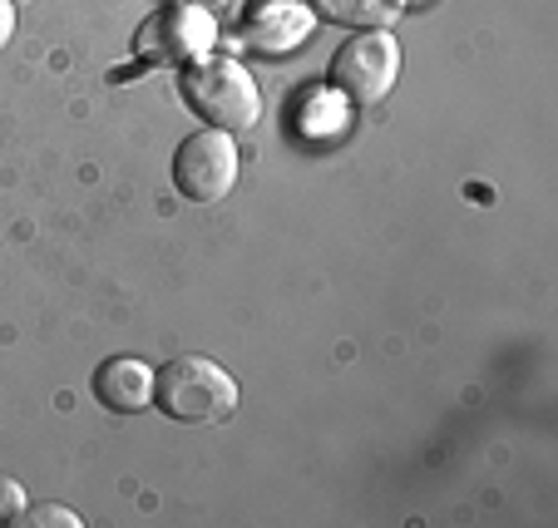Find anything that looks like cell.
<instances>
[{
    "label": "cell",
    "mask_w": 558,
    "mask_h": 528,
    "mask_svg": "<svg viewBox=\"0 0 558 528\" xmlns=\"http://www.w3.org/2000/svg\"><path fill=\"white\" fill-rule=\"evenodd\" d=\"M183 99L208 128H228V134H247L263 119V89L257 79L228 54H203V60L183 64Z\"/></svg>",
    "instance_id": "cell-1"
},
{
    "label": "cell",
    "mask_w": 558,
    "mask_h": 528,
    "mask_svg": "<svg viewBox=\"0 0 558 528\" xmlns=\"http://www.w3.org/2000/svg\"><path fill=\"white\" fill-rule=\"evenodd\" d=\"M203 11H218V5H228V0H198Z\"/></svg>",
    "instance_id": "cell-12"
},
{
    "label": "cell",
    "mask_w": 558,
    "mask_h": 528,
    "mask_svg": "<svg viewBox=\"0 0 558 528\" xmlns=\"http://www.w3.org/2000/svg\"><path fill=\"white\" fill-rule=\"evenodd\" d=\"M21 508H25V489L11 484V479H0V524H11Z\"/></svg>",
    "instance_id": "cell-10"
},
{
    "label": "cell",
    "mask_w": 558,
    "mask_h": 528,
    "mask_svg": "<svg viewBox=\"0 0 558 528\" xmlns=\"http://www.w3.org/2000/svg\"><path fill=\"white\" fill-rule=\"evenodd\" d=\"M312 25L316 15L306 5H296V0H253L243 21H238V35L257 54H292L312 35Z\"/></svg>",
    "instance_id": "cell-6"
},
{
    "label": "cell",
    "mask_w": 558,
    "mask_h": 528,
    "mask_svg": "<svg viewBox=\"0 0 558 528\" xmlns=\"http://www.w3.org/2000/svg\"><path fill=\"white\" fill-rule=\"evenodd\" d=\"M213 40H218L213 11H203L198 0H179L138 30V54L144 64H193L213 50Z\"/></svg>",
    "instance_id": "cell-5"
},
{
    "label": "cell",
    "mask_w": 558,
    "mask_h": 528,
    "mask_svg": "<svg viewBox=\"0 0 558 528\" xmlns=\"http://www.w3.org/2000/svg\"><path fill=\"white\" fill-rule=\"evenodd\" d=\"M95 395L114 415H138L154 405V370L138 356H109L95 370Z\"/></svg>",
    "instance_id": "cell-7"
},
{
    "label": "cell",
    "mask_w": 558,
    "mask_h": 528,
    "mask_svg": "<svg viewBox=\"0 0 558 528\" xmlns=\"http://www.w3.org/2000/svg\"><path fill=\"white\" fill-rule=\"evenodd\" d=\"M154 405L179 425H213L238 410V381L208 356H173L154 370Z\"/></svg>",
    "instance_id": "cell-2"
},
{
    "label": "cell",
    "mask_w": 558,
    "mask_h": 528,
    "mask_svg": "<svg viewBox=\"0 0 558 528\" xmlns=\"http://www.w3.org/2000/svg\"><path fill=\"white\" fill-rule=\"evenodd\" d=\"M11 524L15 528H80V514H70L64 504H35V508H21Z\"/></svg>",
    "instance_id": "cell-9"
},
{
    "label": "cell",
    "mask_w": 558,
    "mask_h": 528,
    "mask_svg": "<svg viewBox=\"0 0 558 528\" xmlns=\"http://www.w3.org/2000/svg\"><path fill=\"white\" fill-rule=\"evenodd\" d=\"M15 40V5L11 0H0V50Z\"/></svg>",
    "instance_id": "cell-11"
},
{
    "label": "cell",
    "mask_w": 558,
    "mask_h": 528,
    "mask_svg": "<svg viewBox=\"0 0 558 528\" xmlns=\"http://www.w3.org/2000/svg\"><path fill=\"white\" fill-rule=\"evenodd\" d=\"M396 79H401V40L390 30H356L337 45L327 64V85L356 109L380 105L396 89Z\"/></svg>",
    "instance_id": "cell-3"
},
{
    "label": "cell",
    "mask_w": 558,
    "mask_h": 528,
    "mask_svg": "<svg viewBox=\"0 0 558 528\" xmlns=\"http://www.w3.org/2000/svg\"><path fill=\"white\" fill-rule=\"evenodd\" d=\"M11 5H31V0H11Z\"/></svg>",
    "instance_id": "cell-13"
},
{
    "label": "cell",
    "mask_w": 558,
    "mask_h": 528,
    "mask_svg": "<svg viewBox=\"0 0 558 528\" xmlns=\"http://www.w3.org/2000/svg\"><path fill=\"white\" fill-rule=\"evenodd\" d=\"M238 144H232L228 128H198L179 144L173 154V188L189 202H222L238 183Z\"/></svg>",
    "instance_id": "cell-4"
},
{
    "label": "cell",
    "mask_w": 558,
    "mask_h": 528,
    "mask_svg": "<svg viewBox=\"0 0 558 528\" xmlns=\"http://www.w3.org/2000/svg\"><path fill=\"white\" fill-rule=\"evenodd\" d=\"M405 11V0H316L322 21L347 25V30H386L396 15Z\"/></svg>",
    "instance_id": "cell-8"
}]
</instances>
